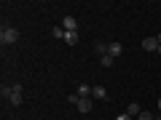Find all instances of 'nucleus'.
<instances>
[{
    "instance_id": "9",
    "label": "nucleus",
    "mask_w": 161,
    "mask_h": 120,
    "mask_svg": "<svg viewBox=\"0 0 161 120\" xmlns=\"http://www.w3.org/2000/svg\"><path fill=\"white\" fill-rule=\"evenodd\" d=\"M78 32H64V43H67V46H78Z\"/></svg>"
},
{
    "instance_id": "1",
    "label": "nucleus",
    "mask_w": 161,
    "mask_h": 120,
    "mask_svg": "<svg viewBox=\"0 0 161 120\" xmlns=\"http://www.w3.org/2000/svg\"><path fill=\"white\" fill-rule=\"evenodd\" d=\"M16 40H19V29H14V27L0 29V43H3V46H14Z\"/></svg>"
},
{
    "instance_id": "21",
    "label": "nucleus",
    "mask_w": 161,
    "mask_h": 120,
    "mask_svg": "<svg viewBox=\"0 0 161 120\" xmlns=\"http://www.w3.org/2000/svg\"><path fill=\"white\" fill-rule=\"evenodd\" d=\"M156 53H161V46H158V51H156Z\"/></svg>"
},
{
    "instance_id": "8",
    "label": "nucleus",
    "mask_w": 161,
    "mask_h": 120,
    "mask_svg": "<svg viewBox=\"0 0 161 120\" xmlns=\"http://www.w3.org/2000/svg\"><path fill=\"white\" fill-rule=\"evenodd\" d=\"M92 96H94V99H108V91H105V86H94V88H92Z\"/></svg>"
},
{
    "instance_id": "17",
    "label": "nucleus",
    "mask_w": 161,
    "mask_h": 120,
    "mask_svg": "<svg viewBox=\"0 0 161 120\" xmlns=\"http://www.w3.org/2000/svg\"><path fill=\"white\" fill-rule=\"evenodd\" d=\"M115 120H132V118H129V115L124 112V115H118V118H115Z\"/></svg>"
},
{
    "instance_id": "13",
    "label": "nucleus",
    "mask_w": 161,
    "mask_h": 120,
    "mask_svg": "<svg viewBox=\"0 0 161 120\" xmlns=\"http://www.w3.org/2000/svg\"><path fill=\"white\" fill-rule=\"evenodd\" d=\"M51 35H54V38H62V40H64V27H54Z\"/></svg>"
},
{
    "instance_id": "3",
    "label": "nucleus",
    "mask_w": 161,
    "mask_h": 120,
    "mask_svg": "<svg viewBox=\"0 0 161 120\" xmlns=\"http://www.w3.org/2000/svg\"><path fill=\"white\" fill-rule=\"evenodd\" d=\"M62 27H64V32H78V22H75V16H64L62 19Z\"/></svg>"
},
{
    "instance_id": "19",
    "label": "nucleus",
    "mask_w": 161,
    "mask_h": 120,
    "mask_svg": "<svg viewBox=\"0 0 161 120\" xmlns=\"http://www.w3.org/2000/svg\"><path fill=\"white\" fill-rule=\"evenodd\" d=\"M153 120H161V115H156V118H153Z\"/></svg>"
},
{
    "instance_id": "6",
    "label": "nucleus",
    "mask_w": 161,
    "mask_h": 120,
    "mask_svg": "<svg viewBox=\"0 0 161 120\" xmlns=\"http://www.w3.org/2000/svg\"><path fill=\"white\" fill-rule=\"evenodd\" d=\"M78 112H83V115L92 112V96H89V99H80V102H78Z\"/></svg>"
},
{
    "instance_id": "11",
    "label": "nucleus",
    "mask_w": 161,
    "mask_h": 120,
    "mask_svg": "<svg viewBox=\"0 0 161 120\" xmlns=\"http://www.w3.org/2000/svg\"><path fill=\"white\" fill-rule=\"evenodd\" d=\"M94 53H97V56L102 59L105 53H108V46H105V43H97V46H94Z\"/></svg>"
},
{
    "instance_id": "12",
    "label": "nucleus",
    "mask_w": 161,
    "mask_h": 120,
    "mask_svg": "<svg viewBox=\"0 0 161 120\" xmlns=\"http://www.w3.org/2000/svg\"><path fill=\"white\" fill-rule=\"evenodd\" d=\"M99 64H102L105 69H108V67H113V56H110V53H105V56L99 59Z\"/></svg>"
},
{
    "instance_id": "10",
    "label": "nucleus",
    "mask_w": 161,
    "mask_h": 120,
    "mask_svg": "<svg viewBox=\"0 0 161 120\" xmlns=\"http://www.w3.org/2000/svg\"><path fill=\"white\" fill-rule=\"evenodd\" d=\"M75 93H78L80 99H89V96H92V88H89L86 83H80V86H78V91H75Z\"/></svg>"
},
{
    "instance_id": "18",
    "label": "nucleus",
    "mask_w": 161,
    "mask_h": 120,
    "mask_svg": "<svg viewBox=\"0 0 161 120\" xmlns=\"http://www.w3.org/2000/svg\"><path fill=\"white\" fill-rule=\"evenodd\" d=\"M156 40H158V46H161V32H158V35H156Z\"/></svg>"
},
{
    "instance_id": "5",
    "label": "nucleus",
    "mask_w": 161,
    "mask_h": 120,
    "mask_svg": "<svg viewBox=\"0 0 161 120\" xmlns=\"http://www.w3.org/2000/svg\"><path fill=\"white\" fill-rule=\"evenodd\" d=\"M142 48H145V51H158V40H156V38H145L142 40Z\"/></svg>"
},
{
    "instance_id": "4",
    "label": "nucleus",
    "mask_w": 161,
    "mask_h": 120,
    "mask_svg": "<svg viewBox=\"0 0 161 120\" xmlns=\"http://www.w3.org/2000/svg\"><path fill=\"white\" fill-rule=\"evenodd\" d=\"M108 53H110V56H113V59H118L121 53H124V46H121L118 40H115V43H110V46H108Z\"/></svg>"
},
{
    "instance_id": "15",
    "label": "nucleus",
    "mask_w": 161,
    "mask_h": 120,
    "mask_svg": "<svg viewBox=\"0 0 161 120\" xmlns=\"http://www.w3.org/2000/svg\"><path fill=\"white\" fill-rule=\"evenodd\" d=\"M153 118H156L153 112H140V118H137V120H153Z\"/></svg>"
},
{
    "instance_id": "20",
    "label": "nucleus",
    "mask_w": 161,
    "mask_h": 120,
    "mask_svg": "<svg viewBox=\"0 0 161 120\" xmlns=\"http://www.w3.org/2000/svg\"><path fill=\"white\" fill-rule=\"evenodd\" d=\"M158 112H161V99H158Z\"/></svg>"
},
{
    "instance_id": "7",
    "label": "nucleus",
    "mask_w": 161,
    "mask_h": 120,
    "mask_svg": "<svg viewBox=\"0 0 161 120\" xmlns=\"http://www.w3.org/2000/svg\"><path fill=\"white\" fill-rule=\"evenodd\" d=\"M140 112H142V109H140V104H137V102H132V104H129V107H126V115H129V118H132V120H134V115H137V118H140Z\"/></svg>"
},
{
    "instance_id": "14",
    "label": "nucleus",
    "mask_w": 161,
    "mask_h": 120,
    "mask_svg": "<svg viewBox=\"0 0 161 120\" xmlns=\"http://www.w3.org/2000/svg\"><path fill=\"white\" fill-rule=\"evenodd\" d=\"M67 102H70V104H75V107H78V102H80V96H78V93H70V96H67Z\"/></svg>"
},
{
    "instance_id": "16",
    "label": "nucleus",
    "mask_w": 161,
    "mask_h": 120,
    "mask_svg": "<svg viewBox=\"0 0 161 120\" xmlns=\"http://www.w3.org/2000/svg\"><path fill=\"white\" fill-rule=\"evenodd\" d=\"M0 93H3V99H8V96H11V88H8V86H3V88H0Z\"/></svg>"
},
{
    "instance_id": "2",
    "label": "nucleus",
    "mask_w": 161,
    "mask_h": 120,
    "mask_svg": "<svg viewBox=\"0 0 161 120\" xmlns=\"http://www.w3.org/2000/svg\"><path fill=\"white\" fill-rule=\"evenodd\" d=\"M22 93H24V88L19 86V83H16V86H11V96H8V102H11L14 107H19V104H22V99H24Z\"/></svg>"
}]
</instances>
